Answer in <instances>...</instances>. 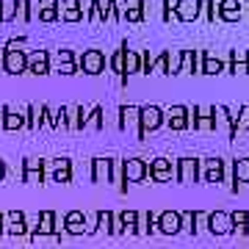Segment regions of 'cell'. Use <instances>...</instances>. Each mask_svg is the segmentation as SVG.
I'll use <instances>...</instances> for the list:
<instances>
[{
    "mask_svg": "<svg viewBox=\"0 0 249 249\" xmlns=\"http://www.w3.org/2000/svg\"><path fill=\"white\" fill-rule=\"evenodd\" d=\"M147 175H150V163L144 158L122 160V183H119V191H127V183H142Z\"/></svg>",
    "mask_w": 249,
    "mask_h": 249,
    "instance_id": "6da1fadb",
    "label": "cell"
},
{
    "mask_svg": "<svg viewBox=\"0 0 249 249\" xmlns=\"http://www.w3.org/2000/svg\"><path fill=\"white\" fill-rule=\"evenodd\" d=\"M163 124V111L158 106H144L139 108V136H147L150 130H158Z\"/></svg>",
    "mask_w": 249,
    "mask_h": 249,
    "instance_id": "7a4b0ae2",
    "label": "cell"
},
{
    "mask_svg": "<svg viewBox=\"0 0 249 249\" xmlns=\"http://www.w3.org/2000/svg\"><path fill=\"white\" fill-rule=\"evenodd\" d=\"M155 227H158L163 235H178L183 230V219H180V211H160L158 219H155Z\"/></svg>",
    "mask_w": 249,
    "mask_h": 249,
    "instance_id": "3957f363",
    "label": "cell"
},
{
    "mask_svg": "<svg viewBox=\"0 0 249 249\" xmlns=\"http://www.w3.org/2000/svg\"><path fill=\"white\" fill-rule=\"evenodd\" d=\"M175 178H178V183H196L199 180V160L180 158L178 166H175Z\"/></svg>",
    "mask_w": 249,
    "mask_h": 249,
    "instance_id": "277c9868",
    "label": "cell"
},
{
    "mask_svg": "<svg viewBox=\"0 0 249 249\" xmlns=\"http://www.w3.org/2000/svg\"><path fill=\"white\" fill-rule=\"evenodd\" d=\"M199 178H205L208 183H222L224 180V160L222 158L199 160Z\"/></svg>",
    "mask_w": 249,
    "mask_h": 249,
    "instance_id": "5b68a950",
    "label": "cell"
},
{
    "mask_svg": "<svg viewBox=\"0 0 249 249\" xmlns=\"http://www.w3.org/2000/svg\"><path fill=\"white\" fill-rule=\"evenodd\" d=\"M205 227L213 232V235H227V232H232L230 213H227V211H211V213H208V224H205Z\"/></svg>",
    "mask_w": 249,
    "mask_h": 249,
    "instance_id": "8992f818",
    "label": "cell"
},
{
    "mask_svg": "<svg viewBox=\"0 0 249 249\" xmlns=\"http://www.w3.org/2000/svg\"><path fill=\"white\" fill-rule=\"evenodd\" d=\"M106 67V55L100 53V50H86V53L80 55V70L86 72V75H100Z\"/></svg>",
    "mask_w": 249,
    "mask_h": 249,
    "instance_id": "52a82bcc",
    "label": "cell"
},
{
    "mask_svg": "<svg viewBox=\"0 0 249 249\" xmlns=\"http://www.w3.org/2000/svg\"><path fill=\"white\" fill-rule=\"evenodd\" d=\"M172 175H175V166H172L169 158H155L150 160V178L155 183H169Z\"/></svg>",
    "mask_w": 249,
    "mask_h": 249,
    "instance_id": "ba28073f",
    "label": "cell"
},
{
    "mask_svg": "<svg viewBox=\"0 0 249 249\" xmlns=\"http://www.w3.org/2000/svg\"><path fill=\"white\" fill-rule=\"evenodd\" d=\"M194 130H216V106L213 108H205V106L194 108Z\"/></svg>",
    "mask_w": 249,
    "mask_h": 249,
    "instance_id": "9c48e42d",
    "label": "cell"
},
{
    "mask_svg": "<svg viewBox=\"0 0 249 249\" xmlns=\"http://www.w3.org/2000/svg\"><path fill=\"white\" fill-rule=\"evenodd\" d=\"M9 75H19V72H28V55L22 50H6V61H3Z\"/></svg>",
    "mask_w": 249,
    "mask_h": 249,
    "instance_id": "30bf717a",
    "label": "cell"
},
{
    "mask_svg": "<svg viewBox=\"0 0 249 249\" xmlns=\"http://www.w3.org/2000/svg\"><path fill=\"white\" fill-rule=\"evenodd\" d=\"M188 111L186 106H175V108H169L166 111V122H169V127L172 130H186L188 127Z\"/></svg>",
    "mask_w": 249,
    "mask_h": 249,
    "instance_id": "8fae6325",
    "label": "cell"
},
{
    "mask_svg": "<svg viewBox=\"0 0 249 249\" xmlns=\"http://www.w3.org/2000/svg\"><path fill=\"white\" fill-rule=\"evenodd\" d=\"M216 14H219L224 22H235V19H241V3L238 0H222V3L216 6Z\"/></svg>",
    "mask_w": 249,
    "mask_h": 249,
    "instance_id": "7c38bea8",
    "label": "cell"
},
{
    "mask_svg": "<svg viewBox=\"0 0 249 249\" xmlns=\"http://www.w3.org/2000/svg\"><path fill=\"white\" fill-rule=\"evenodd\" d=\"M34 175H36V180H39V183L45 180V160H36V158H28L25 160V166H22V180H25V183H31V180H34Z\"/></svg>",
    "mask_w": 249,
    "mask_h": 249,
    "instance_id": "4fadbf2b",
    "label": "cell"
},
{
    "mask_svg": "<svg viewBox=\"0 0 249 249\" xmlns=\"http://www.w3.org/2000/svg\"><path fill=\"white\" fill-rule=\"evenodd\" d=\"M64 224H67V230L72 235H80V232L86 230V216H83V211H70V213L64 216Z\"/></svg>",
    "mask_w": 249,
    "mask_h": 249,
    "instance_id": "5bb4252c",
    "label": "cell"
},
{
    "mask_svg": "<svg viewBox=\"0 0 249 249\" xmlns=\"http://www.w3.org/2000/svg\"><path fill=\"white\" fill-rule=\"evenodd\" d=\"M111 180V158H91V180L100 183V180Z\"/></svg>",
    "mask_w": 249,
    "mask_h": 249,
    "instance_id": "9a60e30c",
    "label": "cell"
},
{
    "mask_svg": "<svg viewBox=\"0 0 249 249\" xmlns=\"http://www.w3.org/2000/svg\"><path fill=\"white\" fill-rule=\"evenodd\" d=\"M232 180H235L232 191H238V183H249V158H235L232 160Z\"/></svg>",
    "mask_w": 249,
    "mask_h": 249,
    "instance_id": "2e32d148",
    "label": "cell"
},
{
    "mask_svg": "<svg viewBox=\"0 0 249 249\" xmlns=\"http://www.w3.org/2000/svg\"><path fill=\"white\" fill-rule=\"evenodd\" d=\"M122 17L130 22H139L144 17V0H124L122 3Z\"/></svg>",
    "mask_w": 249,
    "mask_h": 249,
    "instance_id": "e0dca14e",
    "label": "cell"
},
{
    "mask_svg": "<svg viewBox=\"0 0 249 249\" xmlns=\"http://www.w3.org/2000/svg\"><path fill=\"white\" fill-rule=\"evenodd\" d=\"M6 219H9V224H6V232H11V235H25V213H19V211H11V213H6Z\"/></svg>",
    "mask_w": 249,
    "mask_h": 249,
    "instance_id": "ac0fdd59",
    "label": "cell"
},
{
    "mask_svg": "<svg viewBox=\"0 0 249 249\" xmlns=\"http://www.w3.org/2000/svg\"><path fill=\"white\" fill-rule=\"evenodd\" d=\"M230 70L238 75V72H244L247 75L249 72V50H232L230 53Z\"/></svg>",
    "mask_w": 249,
    "mask_h": 249,
    "instance_id": "d6986e66",
    "label": "cell"
},
{
    "mask_svg": "<svg viewBox=\"0 0 249 249\" xmlns=\"http://www.w3.org/2000/svg\"><path fill=\"white\" fill-rule=\"evenodd\" d=\"M47 58L50 55L45 53V50H39V53H34L31 58H28V72H34V75H47Z\"/></svg>",
    "mask_w": 249,
    "mask_h": 249,
    "instance_id": "ffe728a7",
    "label": "cell"
},
{
    "mask_svg": "<svg viewBox=\"0 0 249 249\" xmlns=\"http://www.w3.org/2000/svg\"><path fill=\"white\" fill-rule=\"evenodd\" d=\"M199 9H202V6H199V0H194V3H186V0H180L178 3V17L180 19H196L199 17Z\"/></svg>",
    "mask_w": 249,
    "mask_h": 249,
    "instance_id": "44dd1931",
    "label": "cell"
},
{
    "mask_svg": "<svg viewBox=\"0 0 249 249\" xmlns=\"http://www.w3.org/2000/svg\"><path fill=\"white\" fill-rule=\"evenodd\" d=\"M199 58H202V67H199L202 75H219V72H222L224 64L219 61V58H213L211 53H199Z\"/></svg>",
    "mask_w": 249,
    "mask_h": 249,
    "instance_id": "7402d4cb",
    "label": "cell"
},
{
    "mask_svg": "<svg viewBox=\"0 0 249 249\" xmlns=\"http://www.w3.org/2000/svg\"><path fill=\"white\" fill-rule=\"evenodd\" d=\"M230 222H232V232H241V235L249 232V213L247 211H232Z\"/></svg>",
    "mask_w": 249,
    "mask_h": 249,
    "instance_id": "603a6c76",
    "label": "cell"
},
{
    "mask_svg": "<svg viewBox=\"0 0 249 249\" xmlns=\"http://www.w3.org/2000/svg\"><path fill=\"white\" fill-rule=\"evenodd\" d=\"M142 70V58H139V53H133V50H127V55H124V72H122V83H127V75H133V72Z\"/></svg>",
    "mask_w": 249,
    "mask_h": 249,
    "instance_id": "cb8c5ba5",
    "label": "cell"
},
{
    "mask_svg": "<svg viewBox=\"0 0 249 249\" xmlns=\"http://www.w3.org/2000/svg\"><path fill=\"white\" fill-rule=\"evenodd\" d=\"M97 227H103V230L108 232H119V227H116V216L111 213V211H97Z\"/></svg>",
    "mask_w": 249,
    "mask_h": 249,
    "instance_id": "d4e9b609",
    "label": "cell"
},
{
    "mask_svg": "<svg viewBox=\"0 0 249 249\" xmlns=\"http://www.w3.org/2000/svg\"><path fill=\"white\" fill-rule=\"evenodd\" d=\"M53 166H55V172H53V180H55V183H70V169H72L70 160L61 158V160H55Z\"/></svg>",
    "mask_w": 249,
    "mask_h": 249,
    "instance_id": "484cf974",
    "label": "cell"
},
{
    "mask_svg": "<svg viewBox=\"0 0 249 249\" xmlns=\"http://www.w3.org/2000/svg\"><path fill=\"white\" fill-rule=\"evenodd\" d=\"M119 114H122L119 127H127L130 122H136V119H139V108H136V106H122V108H119Z\"/></svg>",
    "mask_w": 249,
    "mask_h": 249,
    "instance_id": "4316f807",
    "label": "cell"
},
{
    "mask_svg": "<svg viewBox=\"0 0 249 249\" xmlns=\"http://www.w3.org/2000/svg\"><path fill=\"white\" fill-rule=\"evenodd\" d=\"M180 70L183 72H196V53L194 50H183V55H180Z\"/></svg>",
    "mask_w": 249,
    "mask_h": 249,
    "instance_id": "83f0119b",
    "label": "cell"
},
{
    "mask_svg": "<svg viewBox=\"0 0 249 249\" xmlns=\"http://www.w3.org/2000/svg\"><path fill=\"white\" fill-rule=\"evenodd\" d=\"M64 19H80V3L78 0H64Z\"/></svg>",
    "mask_w": 249,
    "mask_h": 249,
    "instance_id": "f1b7e54d",
    "label": "cell"
},
{
    "mask_svg": "<svg viewBox=\"0 0 249 249\" xmlns=\"http://www.w3.org/2000/svg\"><path fill=\"white\" fill-rule=\"evenodd\" d=\"M124 55H127V42H122V47L116 50L114 61H111V67H114V72H119V75L124 72Z\"/></svg>",
    "mask_w": 249,
    "mask_h": 249,
    "instance_id": "f546056e",
    "label": "cell"
},
{
    "mask_svg": "<svg viewBox=\"0 0 249 249\" xmlns=\"http://www.w3.org/2000/svg\"><path fill=\"white\" fill-rule=\"evenodd\" d=\"M3 114H6V119H3V127L6 130H14V127H22L25 124V119L19 114H11V111H3Z\"/></svg>",
    "mask_w": 249,
    "mask_h": 249,
    "instance_id": "4dcf8cb0",
    "label": "cell"
},
{
    "mask_svg": "<svg viewBox=\"0 0 249 249\" xmlns=\"http://www.w3.org/2000/svg\"><path fill=\"white\" fill-rule=\"evenodd\" d=\"M247 127H249V106H244V108H241V116L235 119V124H232V133L230 136H235L238 130H247Z\"/></svg>",
    "mask_w": 249,
    "mask_h": 249,
    "instance_id": "1f68e13d",
    "label": "cell"
},
{
    "mask_svg": "<svg viewBox=\"0 0 249 249\" xmlns=\"http://www.w3.org/2000/svg\"><path fill=\"white\" fill-rule=\"evenodd\" d=\"M180 219H183V227H186L191 235H196V227H194V224H196V213H194V211H183Z\"/></svg>",
    "mask_w": 249,
    "mask_h": 249,
    "instance_id": "d6a6232c",
    "label": "cell"
},
{
    "mask_svg": "<svg viewBox=\"0 0 249 249\" xmlns=\"http://www.w3.org/2000/svg\"><path fill=\"white\" fill-rule=\"evenodd\" d=\"M55 6H58L55 0H42V14H39V17L47 19V22H50V19H55Z\"/></svg>",
    "mask_w": 249,
    "mask_h": 249,
    "instance_id": "836d02e7",
    "label": "cell"
},
{
    "mask_svg": "<svg viewBox=\"0 0 249 249\" xmlns=\"http://www.w3.org/2000/svg\"><path fill=\"white\" fill-rule=\"evenodd\" d=\"M91 124H94V127H103V108H94V111H91Z\"/></svg>",
    "mask_w": 249,
    "mask_h": 249,
    "instance_id": "e575fe53",
    "label": "cell"
},
{
    "mask_svg": "<svg viewBox=\"0 0 249 249\" xmlns=\"http://www.w3.org/2000/svg\"><path fill=\"white\" fill-rule=\"evenodd\" d=\"M3 178H6V160L0 158V183H3Z\"/></svg>",
    "mask_w": 249,
    "mask_h": 249,
    "instance_id": "d590c367",
    "label": "cell"
},
{
    "mask_svg": "<svg viewBox=\"0 0 249 249\" xmlns=\"http://www.w3.org/2000/svg\"><path fill=\"white\" fill-rule=\"evenodd\" d=\"M0 232H6V213L0 211Z\"/></svg>",
    "mask_w": 249,
    "mask_h": 249,
    "instance_id": "8d00e7d4",
    "label": "cell"
}]
</instances>
